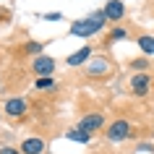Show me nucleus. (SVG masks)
<instances>
[{
	"label": "nucleus",
	"mask_w": 154,
	"mask_h": 154,
	"mask_svg": "<svg viewBox=\"0 0 154 154\" xmlns=\"http://www.w3.org/2000/svg\"><path fill=\"white\" fill-rule=\"evenodd\" d=\"M105 136L110 138V141H125V138L131 136V123L128 120H115V123H110L105 128Z\"/></svg>",
	"instance_id": "1"
},
{
	"label": "nucleus",
	"mask_w": 154,
	"mask_h": 154,
	"mask_svg": "<svg viewBox=\"0 0 154 154\" xmlns=\"http://www.w3.org/2000/svg\"><path fill=\"white\" fill-rule=\"evenodd\" d=\"M79 128L86 131V133H94V131L105 128V118H102V112H89L79 120Z\"/></svg>",
	"instance_id": "2"
},
{
	"label": "nucleus",
	"mask_w": 154,
	"mask_h": 154,
	"mask_svg": "<svg viewBox=\"0 0 154 154\" xmlns=\"http://www.w3.org/2000/svg\"><path fill=\"white\" fill-rule=\"evenodd\" d=\"M26 110H29V105H26V99L21 97H11L5 105H3V112L8 115V118H21V115H26Z\"/></svg>",
	"instance_id": "3"
},
{
	"label": "nucleus",
	"mask_w": 154,
	"mask_h": 154,
	"mask_svg": "<svg viewBox=\"0 0 154 154\" xmlns=\"http://www.w3.org/2000/svg\"><path fill=\"white\" fill-rule=\"evenodd\" d=\"M32 68H34V73H37L39 79H45V76H52V73H55V60L47 57V55H37Z\"/></svg>",
	"instance_id": "4"
},
{
	"label": "nucleus",
	"mask_w": 154,
	"mask_h": 154,
	"mask_svg": "<svg viewBox=\"0 0 154 154\" xmlns=\"http://www.w3.org/2000/svg\"><path fill=\"white\" fill-rule=\"evenodd\" d=\"M149 89H152V76H149V73H136V76L131 79V91H133V94L144 97V94H149Z\"/></svg>",
	"instance_id": "5"
},
{
	"label": "nucleus",
	"mask_w": 154,
	"mask_h": 154,
	"mask_svg": "<svg viewBox=\"0 0 154 154\" xmlns=\"http://www.w3.org/2000/svg\"><path fill=\"white\" fill-rule=\"evenodd\" d=\"M105 16H107V21L118 24V21L125 16V3H123V0H107L105 3Z\"/></svg>",
	"instance_id": "6"
},
{
	"label": "nucleus",
	"mask_w": 154,
	"mask_h": 154,
	"mask_svg": "<svg viewBox=\"0 0 154 154\" xmlns=\"http://www.w3.org/2000/svg\"><path fill=\"white\" fill-rule=\"evenodd\" d=\"M99 26L91 21V18H84V21H76V24L71 26V34L73 37H91V34H97Z\"/></svg>",
	"instance_id": "7"
},
{
	"label": "nucleus",
	"mask_w": 154,
	"mask_h": 154,
	"mask_svg": "<svg viewBox=\"0 0 154 154\" xmlns=\"http://www.w3.org/2000/svg\"><path fill=\"white\" fill-rule=\"evenodd\" d=\"M45 141H42L39 136H32V138H26L24 144H21V152L24 154H45Z\"/></svg>",
	"instance_id": "8"
},
{
	"label": "nucleus",
	"mask_w": 154,
	"mask_h": 154,
	"mask_svg": "<svg viewBox=\"0 0 154 154\" xmlns=\"http://www.w3.org/2000/svg\"><path fill=\"white\" fill-rule=\"evenodd\" d=\"M107 71H110V63H107L105 57H97V60H91V63L86 65V73H89V76H105Z\"/></svg>",
	"instance_id": "9"
},
{
	"label": "nucleus",
	"mask_w": 154,
	"mask_h": 154,
	"mask_svg": "<svg viewBox=\"0 0 154 154\" xmlns=\"http://www.w3.org/2000/svg\"><path fill=\"white\" fill-rule=\"evenodd\" d=\"M65 138H71V141H79V144H89L91 141V133H86V131H81L79 125L71 131H65Z\"/></svg>",
	"instance_id": "10"
},
{
	"label": "nucleus",
	"mask_w": 154,
	"mask_h": 154,
	"mask_svg": "<svg viewBox=\"0 0 154 154\" xmlns=\"http://www.w3.org/2000/svg\"><path fill=\"white\" fill-rule=\"evenodd\" d=\"M89 57H91V50H89V47H81L79 52H73L65 63H68V65H81V63H86Z\"/></svg>",
	"instance_id": "11"
},
{
	"label": "nucleus",
	"mask_w": 154,
	"mask_h": 154,
	"mask_svg": "<svg viewBox=\"0 0 154 154\" xmlns=\"http://www.w3.org/2000/svg\"><path fill=\"white\" fill-rule=\"evenodd\" d=\"M138 47H141V52H144V55H154V37L141 34V37H138Z\"/></svg>",
	"instance_id": "12"
},
{
	"label": "nucleus",
	"mask_w": 154,
	"mask_h": 154,
	"mask_svg": "<svg viewBox=\"0 0 154 154\" xmlns=\"http://www.w3.org/2000/svg\"><path fill=\"white\" fill-rule=\"evenodd\" d=\"M34 86H37L39 91H50V89H55L57 84H55V79H52V76H45V79H37V81H34Z\"/></svg>",
	"instance_id": "13"
},
{
	"label": "nucleus",
	"mask_w": 154,
	"mask_h": 154,
	"mask_svg": "<svg viewBox=\"0 0 154 154\" xmlns=\"http://www.w3.org/2000/svg\"><path fill=\"white\" fill-rule=\"evenodd\" d=\"M133 68H136L138 73H146V68H149V60H144V57H141V60H133Z\"/></svg>",
	"instance_id": "14"
},
{
	"label": "nucleus",
	"mask_w": 154,
	"mask_h": 154,
	"mask_svg": "<svg viewBox=\"0 0 154 154\" xmlns=\"http://www.w3.org/2000/svg\"><path fill=\"white\" fill-rule=\"evenodd\" d=\"M26 52H34V55H37V52H42V45H39V42H26Z\"/></svg>",
	"instance_id": "15"
},
{
	"label": "nucleus",
	"mask_w": 154,
	"mask_h": 154,
	"mask_svg": "<svg viewBox=\"0 0 154 154\" xmlns=\"http://www.w3.org/2000/svg\"><path fill=\"white\" fill-rule=\"evenodd\" d=\"M123 37H125V29H120V26H115L110 32V39H123Z\"/></svg>",
	"instance_id": "16"
},
{
	"label": "nucleus",
	"mask_w": 154,
	"mask_h": 154,
	"mask_svg": "<svg viewBox=\"0 0 154 154\" xmlns=\"http://www.w3.org/2000/svg\"><path fill=\"white\" fill-rule=\"evenodd\" d=\"M0 154H24L21 149H13V146H0Z\"/></svg>",
	"instance_id": "17"
}]
</instances>
